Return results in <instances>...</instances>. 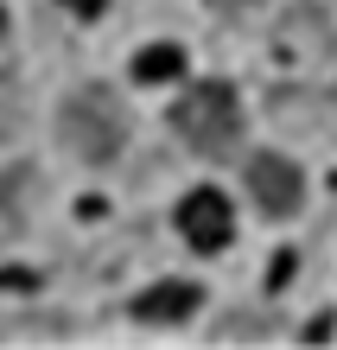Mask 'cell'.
I'll list each match as a JSON object with an SVG mask.
<instances>
[{"mask_svg": "<svg viewBox=\"0 0 337 350\" xmlns=\"http://www.w3.org/2000/svg\"><path fill=\"white\" fill-rule=\"evenodd\" d=\"M172 128H178V140L191 153H229L242 140V102H236V90L229 83H191L178 102H172Z\"/></svg>", "mask_w": 337, "mask_h": 350, "instance_id": "6da1fadb", "label": "cell"}, {"mask_svg": "<svg viewBox=\"0 0 337 350\" xmlns=\"http://www.w3.org/2000/svg\"><path fill=\"white\" fill-rule=\"evenodd\" d=\"M178 230H185V242L191 249H204V255H217L229 236H236V217H229V204H223V191H191L178 204Z\"/></svg>", "mask_w": 337, "mask_h": 350, "instance_id": "3957f363", "label": "cell"}, {"mask_svg": "<svg viewBox=\"0 0 337 350\" xmlns=\"http://www.w3.org/2000/svg\"><path fill=\"white\" fill-rule=\"evenodd\" d=\"M248 185H255L261 211H273V217L299 211V198H306V185H299V166H293V159H280V153H261L255 166H248Z\"/></svg>", "mask_w": 337, "mask_h": 350, "instance_id": "277c9868", "label": "cell"}, {"mask_svg": "<svg viewBox=\"0 0 337 350\" xmlns=\"http://www.w3.org/2000/svg\"><path fill=\"white\" fill-rule=\"evenodd\" d=\"M121 140H128V115H121L115 90H102V83L70 90V102H64V147L77 159H90V166H102V159L121 153Z\"/></svg>", "mask_w": 337, "mask_h": 350, "instance_id": "7a4b0ae2", "label": "cell"}, {"mask_svg": "<svg viewBox=\"0 0 337 350\" xmlns=\"http://www.w3.org/2000/svg\"><path fill=\"white\" fill-rule=\"evenodd\" d=\"M198 312V286L191 280H165V286H146V293L134 299V319L140 325H178Z\"/></svg>", "mask_w": 337, "mask_h": 350, "instance_id": "5b68a950", "label": "cell"}, {"mask_svg": "<svg viewBox=\"0 0 337 350\" xmlns=\"http://www.w3.org/2000/svg\"><path fill=\"white\" fill-rule=\"evenodd\" d=\"M64 7H77V13H102V0H64Z\"/></svg>", "mask_w": 337, "mask_h": 350, "instance_id": "52a82bcc", "label": "cell"}, {"mask_svg": "<svg viewBox=\"0 0 337 350\" xmlns=\"http://www.w3.org/2000/svg\"><path fill=\"white\" fill-rule=\"evenodd\" d=\"M217 7H248V0H217Z\"/></svg>", "mask_w": 337, "mask_h": 350, "instance_id": "ba28073f", "label": "cell"}, {"mask_svg": "<svg viewBox=\"0 0 337 350\" xmlns=\"http://www.w3.org/2000/svg\"><path fill=\"white\" fill-rule=\"evenodd\" d=\"M0 32H7V13H0Z\"/></svg>", "mask_w": 337, "mask_h": 350, "instance_id": "9c48e42d", "label": "cell"}, {"mask_svg": "<svg viewBox=\"0 0 337 350\" xmlns=\"http://www.w3.org/2000/svg\"><path fill=\"white\" fill-rule=\"evenodd\" d=\"M178 70H185V51L178 45H153V51L134 57V77H146V83H165V77H178Z\"/></svg>", "mask_w": 337, "mask_h": 350, "instance_id": "8992f818", "label": "cell"}]
</instances>
